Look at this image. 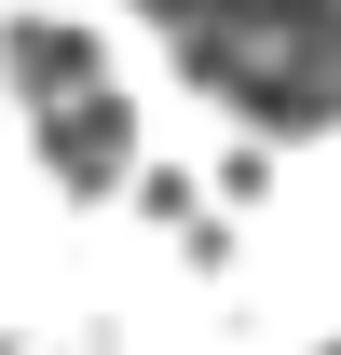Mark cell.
Instances as JSON below:
<instances>
[{
  "mask_svg": "<svg viewBox=\"0 0 341 355\" xmlns=\"http://www.w3.org/2000/svg\"><path fill=\"white\" fill-rule=\"evenodd\" d=\"M55 164H69V178H123L137 164V137H123V96H55Z\"/></svg>",
  "mask_w": 341,
  "mask_h": 355,
  "instance_id": "obj_1",
  "label": "cell"
},
{
  "mask_svg": "<svg viewBox=\"0 0 341 355\" xmlns=\"http://www.w3.org/2000/svg\"><path fill=\"white\" fill-rule=\"evenodd\" d=\"M14 83L28 96H82V42L69 28H14Z\"/></svg>",
  "mask_w": 341,
  "mask_h": 355,
  "instance_id": "obj_2",
  "label": "cell"
}]
</instances>
